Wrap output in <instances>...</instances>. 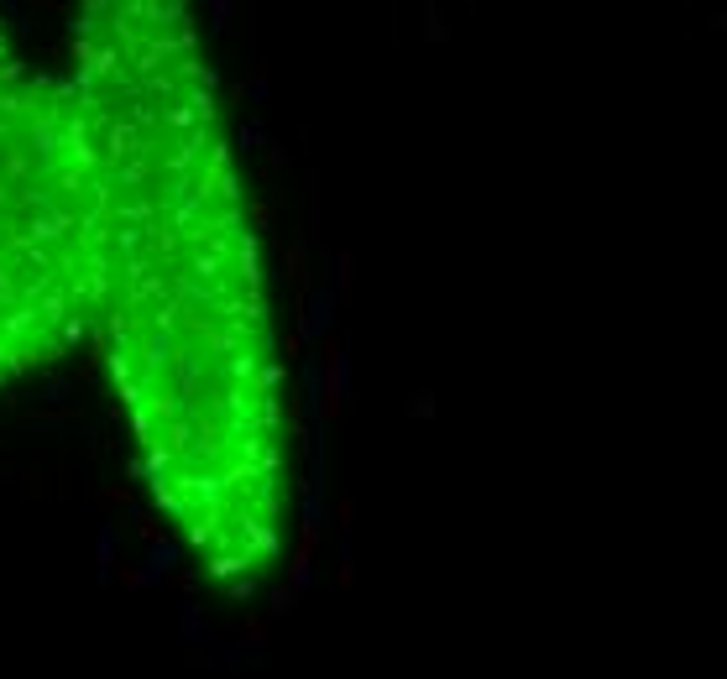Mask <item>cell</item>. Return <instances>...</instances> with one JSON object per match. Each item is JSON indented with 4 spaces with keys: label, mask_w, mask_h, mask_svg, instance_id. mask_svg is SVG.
Instances as JSON below:
<instances>
[{
    "label": "cell",
    "mask_w": 727,
    "mask_h": 679,
    "mask_svg": "<svg viewBox=\"0 0 727 679\" xmlns=\"http://www.w3.org/2000/svg\"><path fill=\"white\" fill-rule=\"evenodd\" d=\"M89 147V330L152 497L231 591L278 565L288 408L267 277L194 21L95 6L68 79Z\"/></svg>",
    "instance_id": "6da1fadb"
},
{
    "label": "cell",
    "mask_w": 727,
    "mask_h": 679,
    "mask_svg": "<svg viewBox=\"0 0 727 679\" xmlns=\"http://www.w3.org/2000/svg\"><path fill=\"white\" fill-rule=\"evenodd\" d=\"M89 335V147L74 84L0 48V382Z\"/></svg>",
    "instance_id": "7a4b0ae2"
}]
</instances>
